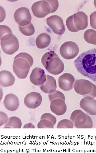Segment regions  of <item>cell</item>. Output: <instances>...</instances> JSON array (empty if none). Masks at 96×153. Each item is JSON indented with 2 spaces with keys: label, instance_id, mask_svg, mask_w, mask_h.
I'll return each mask as SVG.
<instances>
[{
  "label": "cell",
  "instance_id": "cell-1",
  "mask_svg": "<svg viewBox=\"0 0 96 153\" xmlns=\"http://www.w3.org/2000/svg\"><path fill=\"white\" fill-rule=\"evenodd\" d=\"M74 64L79 73L96 84V48L81 54Z\"/></svg>",
  "mask_w": 96,
  "mask_h": 153
},
{
  "label": "cell",
  "instance_id": "cell-2",
  "mask_svg": "<svg viewBox=\"0 0 96 153\" xmlns=\"http://www.w3.org/2000/svg\"><path fill=\"white\" fill-rule=\"evenodd\" d=\"M75 91L84 97H96V85L89 80L79 79L75 81L74 85Z\"/></svg>",
  "mask_w": 96,
  "mask_h": 153
},
{
  "label": "cell",
  "instance_id": "cell-3",
  "mask_svg": "<svg viewBox=\"0 0 96 153\" xmlns=\"http://www.w3.org/2000/svg\"><path fill=\"white\" fill-rule=\"evenodd\" d=\"M1 46L4 53L8 55L13 54L19 48L18 40L12 34H8L1 38Z\"/></svg>",
  "mask_w": 96,
  "mask_h": 153
},
{
  "label": "cell",
  "instance_id": "cell-4",
  "mask_svg": "<svg viewBox=\"0 0 96 153\" xmlns=\"http://www.w3.org/2000/svg\"><path fill=\"white\" fill-rule=\"evenodd\" d=\"M79 48L78 45L72 41H68L64 43L60 48L61 56L65 60L74 59L78 54Z\"/></svg>",
  "mask_w": 96,
  "mask_h": 153
},
{
  "label": "cell",
  "instance_id": "cell-5",
  "mask_svg": "<svg viewBox=\"0 0 96 153\" xmlns=\"http://www.w3.org/2000/svg\"><path fill=\"white\" fill-rule=\"evenodd\" d=\"M30 65L27 60L18 58L14 60L12 68L13 72L20 79L26 78L30 68Z\"/></svg>",
  "mask_w": 96,
  "mask_h": 153
},
{
  "label": "cell",
  "instance_id": "cell-6",
  "mask_svg": "<svg viewBox=\"0 0 96 153\" xmlns=\"http://www.w3.org/2000/svg\"><path fill=\"white\" fill-rule=\"evenodd\" d=\"M43 66L49 73L54 75H59L64 68V64L58 56L50 58Z\"/></svg>",
  "mask_w": 96,
  "mask_h": 153
},
{
  "label": "cell",
  "instance_id": "cell-7",
  "mask_svg": "<svg viewBox=\"0 0 96 153\" xmlns=\"http://www.w3.org/2000/svg\"><path fill=\"white\" fill-rule=\"evenodd\" d=\"M47 25L52 30L53 32L56 35L62 36L64 34L65 27L63 20L58 15H52L48 17L46 19Z\"/></svg>",
  "mask_w": 96,
  "mask_h": 153
},
{
  "label": "cell",
  "instance_id": "cell-8",
  "mask_svg": "<svg viewBox=\"0 0 96 153\" xmlns=\"http://www.w3.org/2000/svg\"><path fill=\"white\" fill-rule=\"evenodd\" d=\"M14 19L16 22L22 27L29 25L32 20L29 9L24 7L18 8L15 11Z\"/></svg>",
  "mask_w": 96,
  "mask_h": 153
},
{
  "label": "cell",
  "instance_id": "cell-9",
  "mask_svg": "<svg viewBox=\"0 0 96 153\" xmlns=\"http://www.w3.org/2000/svg\"><path fill=\"white\" fill-rule=\"evenodd\" d=\"M33 14L38 18H45L51 13V8L47 1H40L34 3L31 7Z\"/></svg>",
  "mask_w": 96,
  "mask_h": 153
},
{
  "label": "cell",
  "instance_id": "cell-10",
  "mask_svg": "<svg viewBox=\"0 0 96 153\" xmlns=\"http://www.w3.org/2000/svg\"><path fill=\"white\" fill-rule=\"evenodd\" d=\"M43 102V97L39 93L32 92L28 94L24 98L25 106L29 109H34L39 107Z\"/></svg>",
  "mask_w": 96,
  "mask_h": 153
},
{
  "label": "cell",
  "instance_id": "cell-11",
  "mask_svg": "<svg viewBox=\"0 0 96 153\" xmlns=\"http://www.w3.org/2000/svg\"><path fill=\"white\" fill-rule=\"evenodd\" d=\"M73 125L77 128H91L93 122L88 115L81 111L75 118Z\"/></svg>",
  "mask_w": 96,
  "mask_h": 153
},
{
  "label": "cell",
  "instance_id": "cell-12",
  "mask_svg": "<svg viewBox=\"0 0 96 153\" xmlns=\"http://www.w3.org/2000/svg\"><path fill=\"white\" fill-rule=\"evenodd\" d=\"M29 79L30 82L34 85H43L46 80V75L44 70L38 67L34 68L30 74Z\"/></svg>",
  "mask_w": 96,
  "mask_h": 153
},
{
  "label": "cell",
  "instance_id": "cell-13",
  "mask_svg": "<svg viewBox=\"0 0 96 153\" xmlns=\"http://www.w3.org/2000/svg\"><path fill=\"white\" fill-rule=\"evenodd\" d=\"M75 79L70 74L65 73L58 78V85L60 89L65 91H70L73 88Z\"/></svg>",
  "mask_w": 96,
  "mask_h": 153
},
{
  "label": "cell",
  "instance_id": "cell-14",
  "mask_svg": "<svg viewBox=\"0 0 96 153\" xmlns=\"http://www.w3.org/2000/svg\"><path fill=\"white\" fill-rule=\"evenodd\" d=\"M80 106L87 114L96 116V100L94 98L89 96L84 97L81 100Z\"/></svg>",
  "mask_w": 96,
  "mask_h": 153
},
{
  "label": "cell",
  "instance_id": "cell-15",
  "mask_svg": "<svg viewBox=\"0 0 96 153\" xmlns=\"http://www.w3.org/2000/svg\"><path fill=\"white\" fill-rule=\"evenodd\" d=\"M50 109L51 111L56 116H62L67 111V105L63 100L55 99L50 102Z\"/></svg>",
  "mask_w": 96,
  "mask_h": 153
},
{
  "label": "cell",
  "instance_id": "cell-16",
  "mask_svg": "<svg viewBox=\"0 0 96 153\" xmlns=\"http://www.w3.org/2000/svg\"><path fill=\"white\" fill-rule=\"evenodd\" d=\"M73 22L76 28L79 30H84L88 25V16L82 11H78L73 14Z\"/></svg>",
  "mask_w": 96,
  "mask_h": 153
},
{
  "label": "cell",
  "instance_id": "cell-17",
  "mask_svg": "<svg viewBox=\"0 0 96 153\" xmlns=\"http://www.w3.org/2000/svg\"><path fill=\"white\" fill-rule=\"evenodd\" d=\"M3 103L6 109L11 111L17 110L19 106L18 98L13 94H9L5 95Z\"/></svg>",
  "mask_w": 96,
  "mask_h": 153
},
{
  "label": "cell",
  "instance_id": "cell-18",
  "mask_svg": "<svg viewBox=\"0 0 96 153\" xmlns=\"http://www.w3.org/2000/svg\"><path fill=\"white\" fill-rule=\"evenodd\" d=\"M40 89L45 94H50L56 91L57 85L56 81L53 76L46 75V80L45 83L41 85Z\"/></svg>",
  "mask_w": 96,
  "mask_h": 153
},
{
  "label": "cell",
  "instance_id": "cell-19",
  "mask_svg": "<svg viewBox=\"0 0 96 153\" xmlns=\"http://www.w3.org/2000/svg\"><path fill=\"white\" fill-rule=\"evenodd\" d=\"M15 79L11 73L6 71L0 72V85L4 87H10L13 85Z\"/></svg>",
  "mask_w": 96,
  "mask_h": 153
},
{
  "label": "cell",
  "instance_id": "cell-20",
  "mask_svg": "<svg viewBox=\"0 0 96 153\" xmlns=\"http://www.w3.org/2000/svg\"><path fill=\"white\" fill-rule=\"evenodd\" d=\"M51 40V37L47 33H42L37 36L36 39V46L39 49L46 48L50 45Z\"/></svg>",
  "mask_w": 96,
  "mask_h": 153
},
{
  "label": "cell",
  "instance_id": "cell-21",
  "mask_svg": "<svg viewBox=\"0 0 96 153\" xmlns=\"http://www.w3.org/2000/svg\"><path fill=\"white\" fill-rule=\"evenodd\" d=\"M21 126L22 122L20 119L18 117H12L9 118L4 128H21Z\"/></svg>",
  "mask_w": 96,
  "mask_h": 153
},
{
  "label": "cell",
  "instance_id": "cell-22",
  "mask_svg": "<svg viewBox=\"0 0 96 153\" xmlns=\"http://www.w3.org/2000/svg\"><path fill=\"white\" fill-rule=\"evenodd\" d=\"M84 38L87 43L96 45V31L92 29L86 30L84 34Z\"/></svg>",
  "mask_w": 96,
  "mask_h": 153
},
{
  "label": "cell",
  "instance_id": "cell-23",
  "mask_svg": "<svg viewBox=\"0 0 96 153\" xmlns=\"http://www.w3.org/2000/svg\"><path fill=\"white\" fill-rule=\"evenodd\" d=\"M19 29L20 31L23 35L27 36H32L34 34L35 28L33 24L31 23L27 26H24V27L19 26Z\"/></svg>",
  "mask_w": 96,
  "mask_h": 153
},
{
  "label": "cell",
  "instance_id": "cell-24",
  "mask_svg": "<svg viewBox=\"0 0 96 153\" xmlns=\"http://www.w3.org/2000/svg\"><path fill=\"white\" fill-rule=\"evenodd\" d=\"M74 126L73 122L68 119L60 120L57 124V128H73Z\"/></svg>",
  "mask_w": 96,
  "mask_h": 153
},
{
  "label": "cell",
  "instance_id": "cell-25",
  "mask_svg": "<svg viewBox=\"0 0 96 153\" xmlns=\"http://www.w3.org/2000/svg\"><path fill=\"white\" fill-rule=\"evenodd\" d=\"M18 58H23V59H25L27 60L29 63L30 65V67H32L34 64V59L33 57L31 56V55L27 53H20L18 54L14 58V60H16V59H18Z\"/></svg>",
  "mask_w": 96,
  "mask_h": 153
},
{
  "label": "cell",
  "instance_id": "cell-26",
  "mask_svg": "<svg viewBox=\"0 0 96 153\" xmlns=\"http://www.w3.org/2000/svg\"><path fill=\"white\" fill-rule=\"evenodd\" d=\"M54 125L53 123L46 119H42L38 122L37 124V128H53Z\"/></svg>",
  "mask_w": 96,
  "mask_h": 153
},
{
  "label": "cell",
  "instance_id": "cell-27",
  "mask_svg": "<svg viewBox=\"0 0 96 153\" xmlns=\"http://www.w3.org/2000/svg\"><path fill=\"white\" fill-rule=\"evenodd\" d=\"M66 24L68 30L71 32H77L79 31L74 25L73 22V15H71L67 18L66 21Z\"/></svg>",
  "mask_w": 96,
  "mask_h": 153
},
{
  "label": "cell",
  "instance_id": "cell-28",
  "mask_svg": "<svg viewBox=\"0 0 96 153\" xmlns=\"http://www.w3.org/2000/svg\"><path fill=\"white\" fill-rule=\"evenodd\" d=\"M48 99L50 102L55 99H60L65 101V97L64 94L59 91H56L54 92L49 94L48 95Z\"/></svg>",
  "mask_w": 96,
  "mask_h": 153
},
{
  "label": "cell",
  "instance_id": "cell-29",
  "mask_svg": "<svg viewBox=\"0 0 96 153\" xmlns=\"http://www.w3.org/2000/svg\"><path fill=\"white\" fill-rule=\"evenodd\" d=\"M46 119L51 121L54 126L56 125V119L54 116L49 113H45L43 114L41 117V120Z\"/></svg>",
  "mask_w": 96,
  "mask_h": 153
},
{
  "label": "cell",
  "instance_id": "cell-30",
  "mask_svg": "<svg viewBox=\"0 0 96 153\" xmlns=\"http://www.w3.org/2000/svg\"><path fill=\"white\" fill-rule=\"evenodd\" d=\"M0 36L1 38L2 37L8 34H12L11 30L8 27L5 25H0Z\"/></svg>",
  "mask_w": 96,
  "mask_h": 153
},
{
  "label": "cell",
  "instance_id": "cell-31",
  "mask_svg": "<svg viewBox=\"0 0 96 153\" xmlns=\"http://www.w3.org/2000/svg\"><path fill=\"white\" fill-rule=\"evenodd\" d=\"M51 6V13L55 12L59 7V3L58 1H47Z\"/></svg>",
  "mask_w": 96,
  "mask_h": 153
},
{
  "label": "cell",
  "instance_id": "cell-32",
  "mask_svg": "<svg viewBox=\"0 0 96 153\" xmlns=\"http://www.w3.org/2000/svg\"><path fill=\"white\" fill-rule=\"evenodd\" d=\"M9 120L8 116L4 112L0 111V126L5 125Z\"/></svg>",
  "mask_w": 96,
  "mask_h": 153
},
{
  "label": "cell",
  "instance_id": "cell-33",
  "mask_svg": "<svg viewBox=\"0 0 96 153\" xmlns=\"http://www.w3.org/2000/svg\"><path fill=\"white\" fill-rule=\"evenodd\" d=\"M90 24L93 29L96 30V11L90 14Z\"/></svg>",
  "mask_w": 96,
  "mask_h": 153
},
{
  "label": "cell",
  "instance_id": "cell-34",
  "mask_svg": "<svg viewBox=\"0 0 96 153\" xmlns=\"http://www.w3.org/2000/svg\"><path fill=\"white\" fill-rule=\"evenodd\" d=\"M81 111H82L80 110H76L74 111L72 113L71 115L70 116V120L73 122V124L74 123V121H75V118H76V117Z\"/></svg>",
  "mask_w": 96,
  "mask_h": 153
},
{
  "label": "cell",
  "instance_id": "cell-35",
  "mask_svg": "<svg viewBox=\"0 0 96 153\" xmlns=\"http://www.w3.org/2000/svg\"><path fill=\"white\" fill-rule=\"evenodd\" d=\"M0 8H1V22H2L4 20V19H5V11L3 9L2 7L1 6Z\"/></svg>",
  "mask_w": 96,
  "mask_h": 153
},
{
  "label": "cell",
  "instance_id": "cell-36",
  "mask_svg": "<svg viewBox=\"0 0 96 153\" xmlns=\"http://www.w3.org/2000/svg\"><path fill=\"white\" fill-rule=\"evenodd\" d=\"M24 128H35L34 126L31 123H28L26 124L23 127Z\"/></svg>",
  "mask_w": 96,
  "mask_h": 153
},
{
  "label": "cell",
  "instance_id": "cell-37",
  "mask_svg": "<svg viewBox=\"0 0 96 153\" xmlns=\"http://www.w3.org/2000/svg\"><path fill=\"white\" fill-rule=\"evenodd\" d=\"M94 4H95V7L96 8V0H95V1H94Z\"/></svg>",
  "mask_w": 96,
  "mask_h": 153
}]
</instances>
